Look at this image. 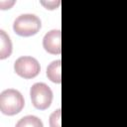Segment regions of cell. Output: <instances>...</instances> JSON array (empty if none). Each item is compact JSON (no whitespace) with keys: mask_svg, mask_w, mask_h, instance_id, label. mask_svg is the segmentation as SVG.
I'll list each match as a JSON object with an SVG mask.
<instances>
[{"mask_svg":"<svg viewBox=\"0 0 127 127\" xmlns=\"http://www.w3.org/2000/svg\"><path fill=\"white\" fill-rule=\"evenodd\" d=\"M25 105L23 95L16 89L8 88L0 93V110L5 115L19 113Z\"/></svg>","mask_w":127,"mask_h":127,"instance_id":"cell-1","label":"cell"},{"mask_svg":"<svg viewBox=\"0 0 127 127\" xmlns=\"http://www.w3.org/2000/svg\"><path fill=\"white\" fill-rule=\"evenodd\" d=\"M41 20L34 14H23L16 18L13 23L14 32L22 37L36 35L41 29Z\"/></svg>","mask_w":127,"mask_h":127,"instance_id":"cell-2","label":"cell"},{"mask_svg":"<svg viewBox=\"0 0 127 127\" xmlns=\"http://www.w3.org/2000/svg\"><path fill=\"white\" fill-rule=\"evenodd\" d=\"M33 105L40 110L47 109L53 100V92L49 85L43 82H37L32 85L30 90Z\"/></svg>","mask_w":127,"mask_h":127,"instance_id":"cell-3","label":"cell"},{"mask_svg":"<svg viewBox=\"0 0 127 127\" xmlns=\"http://www.w3.org/2000/svg\"><path fill=\"white\" fill-rule=\"evenodd\" d=\"M15 72L23 78H33L37 76L41 70L39 62L33 57H20L14 64Z\"/></svg>","mask_w":127,"mask_h":127,"instance_id":"cell-4","label":"cell"},{"mask_svg":"<svg viewBox=\"0 0 127 127\" xmlns=\"http://www.w3.org/2000/svg\"><path fill=\"white\" fill-rule=\"evenodd\" d=\"M61 37H62V33L60 30H52L48 32L43 39L44 49L49 54L60 55L62 52Z\"/></svg>","mask_w":127,"mask_h":127,"instance_id":"cell-5","label":"cell"},{"mask_svg":"<svg viewBox=\"0 0 127 127\" xmlns=\"http://www.w3.org/2000/svg\"><path fill=\"white\" fill-rule=\"evenodd\" d=\"M61 67H62V61L57 60L52 62L49 66L47 67V76L49 79L55 83H61L62 82V76H61Z\"/></svg>","mask_w":127,"mask_h":127,"instance_id":"cell-6","label":"cell"},{"mask_svg":"<svg viewBox=\"0 0 127 127\" xmlns=\"http://www.w3.org/2000/svg\"><path fill=\"white\" fill-rule=\"evenodd\" d=\"M12 53V43L9 36L0 30V59L4 60L8 58Z\"/></svg>","mask_w":127,"mask_h":127,"instance_id":"cell-7","label":"cell"},{"mask_svg":"<svg viewBox=\"0 0 127 127\" xmlns=\"http://www.w3.org/2000/svg\"><path fill=\"white\" fill-rule=\"evenodd\" d=\"M15 127H44L43 122L40 118L34 115H28L21 118Z\"/></svg>","mask_w":127,"mask_h":127,"instance_id":"cell-8","label":"cell"},{"mask_svg":"<svg viewBox=\"0 0 127 127\" xmlns=\"http://www.w3.org/2000/svg\"><path fill=\"white\" fill-rule=\"evenodd\" d=\"M61 114L62 110L57 109L50 116V127H61Z\"/></svg>","mask_w":127,"mask_h":127,"instance_id":"cell-9","label":"cell"},{"mask_svg":"<svg viewBox=\"0 0 127 127\" xmlns=\"http://www.w3.org/2000/svg\"><path fill=\"white\" fill-rule=\"evenodd\" d=\"M41 4L46 8V9H49V10H54V9H57L61 2L60 1H41Z\"/></svg>","mask_w":127,"mask_h":127,"instance_id":"cell-10","label":"cell"}]
</instances>
